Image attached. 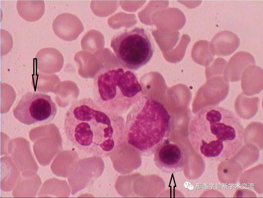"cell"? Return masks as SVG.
Returning a JSON list of instances; mask_svg holds the SVG:
<instances>
[{"label": "cell", "instance_id": "obj_10", "mask_svg": "<svg viewBox=\"0 0 263 198\" xmlns=\"http://www.w3.org/2000/svg\"><path fill=\"white\" fill-rule=\"evenodd\" d=\"M214 54L226 56L233 53L240 44L238 36L229 31H223L217 33L210 43Z\"/></svg>", "mask_w": 263, "mask_h": 198}, {"label": "cell", "instance_id": "obj_14", "mask_svg": "<svg viewBox=\"0 0 263 198\" xmlns=\"http://www.w3.org/2000/svg\"><path fill=\"white\" fill-rule=\"evenodd\" d=\"M260 100L257 97H248L243 93L237 97L235 103L236 112L242 118L249 119L257 112Z\"/></svg>", "mask_w": 263, "mask_h": 198}, {"label": "cell", "instance_id": "obj_15", "mask_svg": "<svg viewBox=\"0 0 263 198\" xmlns=\"http://www.w3.org/2000/svg\"><path fill=\"white\" fill-rule=\"evenodd\" d=\"M214 55L210 43L205 40L196 42L191 52V56L194 61L205 66L212 61Z\"/></svg>", "mask_w": 263, "mask_h": 198}, {"label": "cell", "instance_id": "obj_8", "mask_svg": "<svg viewBox=\"0 0 263 198\" xmlns=\"http://www.w3.org/2000/svg\"><path fill=\"white\" fill-rule=\"evenodd\" d=\"M52 28L57 36L67 41L76 39L84 30L79 19L74 15L68 13L57 16L53 23Z\"/></svg>", "mask_w": 263, "mask_h": 198}, {"label": "cell", "instance_id": "obj_19", "mask_svg": "<svg viewBox=\"0 0 263 198\" xmlns=\"http://www.w3.org/2000/svg\"><path fill=\"white\" fill-rule=\"evenodd\" d=\"M190 40V37L186 34H183L180 41L171 55L168 62L176 63L180 61L184 57L186 49Z\"/></svg>", "mask_w": 263, "mask_h": 198}, {"label": "cell", "instance_id": "obj_1", "mask_svg": "<svg viewBox=\"0 0 263 198\" xmlns=\"http://www.w3.org/2000/svg\"><path fill=\"white\" fill-rule=\"evenodd\" d=\"M244 130L232 111L215 106H206L192 120L189 129L191 144L208 157L235 152L241 146Z\"/></svg>", "mask_w": 263, "mask_h": 198}, {"label": "cell", "instance_id": "obj_17", "mask_svg": "<svg viewBox=\"0 0 263 198\" xmlns=\"http://www.w3.org/2000/svg\"><path fill=\"white\" fill-rule=\"evenodd\" d=\"M104 42L101 33L97 30L92 29L84 35L81 41V45L83 49L94 51L102 47Z\"/></svg>", "mask_w": 263, "mask_h": 198}, {"label": "cell", "instance_id": "obj_11", "mask_svg": "<svg viewBox=\"0 0 263 198\" xmlns=\"http://www.w3.org/2000/svg\"><path fill=\"white\" fill-rule=\"evenodd\" d=\"M262 70L255 65L250 66L244 71L241 77L243 93L249 96L259 93L263 87Z\"/></svg>", "mask_w": 263, "mask_h": 198}, {"label": "cell", "instance_id": "obj_7", "mask_svg": "<svg viewBox=\"0 0 263 198\" xmlns=\"http://www.w3.org/2000/svg\"><path fill=\"white\" fill-rule=\"evenodd\" d=\"M199 89L198 93L203 97L207 106H215L224 100L228 93L229 81L224 76L211 77Z\"/></svg>", "mask_w": 263, "mask_h": 198}, {"label": "cell", "instance_id": "obj_13", "mask_svg": "<svg viewBox=\"0 0 263 198\" xmlns=\"http://www.w3.org/2000/svg\"><path fill=\"white\" fill-rule=\"evenodd\" d=\"M162 12L161 31L167 32L177 31L184 25L186 21L183 13L174 8H164Z\"/></svg>", "mask_w": 263, "mask_h": 198}, {"label": "cell", "instance_id": "obj_6", "mask_svg": "<svg viewBox=\"0 0 263 198\" xmlns=\"http://www.w3.org/2000/svg\"><path fill=\"white\" fill-rule=\"evenodd\" d=\"M191 155L179 144L166 141L154 154V161L161 171L171 173L183 171L188 164Z\"/></svg>", "mask_w": 263, "mask_h": 198}, {"label": "cell", "instance_id": "obj_9", "mask_svg": "<svg viewBox=\"0 0 263 198\" xmlns=\"http://www.w3.org/2000/svg\"><path fill=\"white\" fill-rule=\"evenodd\" d=\"M255 63L254 57L250 53L245 51L238 52L230 58L227 64L226 77L230 82L239 81L246 69Z\"/></svg>", "mask_w": 263, "mask_h": 198}, {"label": "cell", "instance_id": "obj_5", "mask_svg": "<svg viewBox=\"0 0 263 198\" xmlns=\"http://www.w3.org/2000/svg\"><path fill=\"white\" fill-rule=\"evenodd\" d=\"M57 112L50 96L44 93L27 92L22 96L13 112L21 122L30 125L51 121Z\"/></svg>", "mask_w": 263, "mask_h": 198}, {"label": "cell", "instance_id": "obj_12", "mask_svg": "<svg viewBox=\"0 0 263 198\" xmlns=\"http://www.w3.org/2000/svg\"><path fill=\"white\" fill-rule=\"evenodd\" d=\"M16 7L20 16L29 22H35L40 19L45 10L43 0H18Z\"/></svg>", "mask_w": 263, "mask_h": 198}, {"label": "cell", "instance_id": "obj_3", "mask_svg": "<svg viewBox=\"0 0 263 198\" xmlns=\"http://www.w3.org/2000/svg\"><path fill=\"white\" fill-rule=\"evenodd\" d=\"M147 108H144L132 127L128 143L147 156V151L159 143L168 130L170 117L164 106L152 101Z\"/></svg>", "mask_w": 263, "mask_h": 198}, {"label": "cell", "instance_id": "obj_18", "mask_svg": "<svg viewBox=\"0 0 263 198\" xmlns=\"http://www.w3.org/2000/svg\"><path fill=\"white\" fill-rule=\"evenodd\" d=\"M227 64V61L222 58L218 57L213 60L210 64L206 66V78L214 76H223L226 77L225 70Z\"/></svg>", "mask_w": 263, "mask_h": 198}, {"label": "cell", "instance_id": "obj_16", "mask_svg": "<svg viewBox=\"0 0 263 198\" xmlns=\"http://www.w3.org/2000/svg\"><path fill=\"white\" fill-rule=\"evenodd\" d=\"M179 33L161 31L158 37V43L164 56L166 60L174 49L179 40Z\"/></svg>", "mask_w": 263, "mask_h": 198}, {"label": "cell", "instance_id": "obj_4", "mask_svg": "<svg viewBox=\"0 0 263 198\" xmlns=\"http://www.w3.org/2000/svg\"><path fill=\"white\" fill-rule=\"evenodd\" d=\"M110 46L124 67L137 70L151 58L154 47L149 36L142 28L135 27L115 35Z\"/></svg>", "mask_w": 263, "mask_h": 198}, {"label": "cell", "instance_id": "obj_2", "mask_svg": "<svg viewBox=\"0 0 263 198\" xmlns=\"http://www.w3.org/2000/svg\"><path fill=\"white\" fill-rule=\"evenodd\" d=\"M66 136L76 147L89 153L105 156L113 148V129L109 116L95 101L85 98L74 102L65 114Z\"/></svg>", "mask_w": 263, "mask_h": 198}]
</instances>
